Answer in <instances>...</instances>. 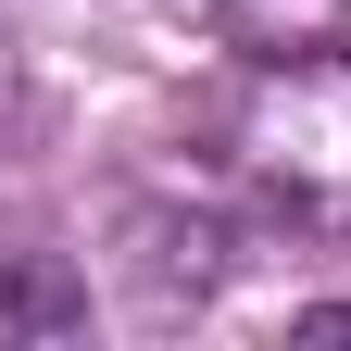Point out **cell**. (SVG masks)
Segmentation results:
<instances>
[{
	"label": "cell",
	"mask_w": 351,
	"mask_h": 351,
	"mask_svg": "<svg viewBox=\"0 0 351 351\" xmlns=\"http://www.w3.org/2000/svg\"><path fill=\"white\" fill-rule=\"evenodd\" d=\"M226 151H239V176H251L276 213L339 226V213H351V38H326V51H276V63L251 75Z\"/></svg>",
	"instance_id": "1"
},
{
	"label": "cell",
	"mask_w": 351,
	"mask_h": 351,
	"mask_svg": "<svg viewBox=\"0 0 351 351\" xmlns=\"http://www.w3.org/2000/svg\"><path fill=\"white\" fill-rule=\"evenodd\" d=\"M88 326V276L75 263H51V251H0V351H51V339H75Z\"/></svg>",
	"instance_id": "2"
},
{
	"label": "cell",
	"mask_w": 351,
	"mask_h": 351,
	"mask_svg": "<svg viewBox=\"0 0 351 351\" xmlns=\"http://www.w3.org/2000/svg\"><path fill=\"white\" fill-rule=\"evenodd\" d=\"M213 25L239 38V51H326V38H351V0H213Z\"/></svg>",
	"instance_id": "3"
},
{
	"label": "cell",
	"mask_w": 351,
	"mask_h": 351,
	"mask_svg": "<svg viewBox=\"0 0 351 351\" xmlns=\"http://www.w3.org/2000/svg\"><path fill=\"white\" fill-rule=\"evenodd\" d=\"M289 339H351V301H314V314H289Z\"/></svg>",
	"instance_id": "4"
},
{
	"label": "cell",
	"mask_w": 351,
	"mask_h": 351,
	"mask_svg": "<svg viewBox=\"0 0 351 351\" xmlns=\"http://www.w3.org/2000/svg\"><path fill=\"white\" fill-rule=\"evenodd\" d=\"M0 125H13V38H0Z\"/></svg>",
	"instance_id": "5"
}]
</instances>
